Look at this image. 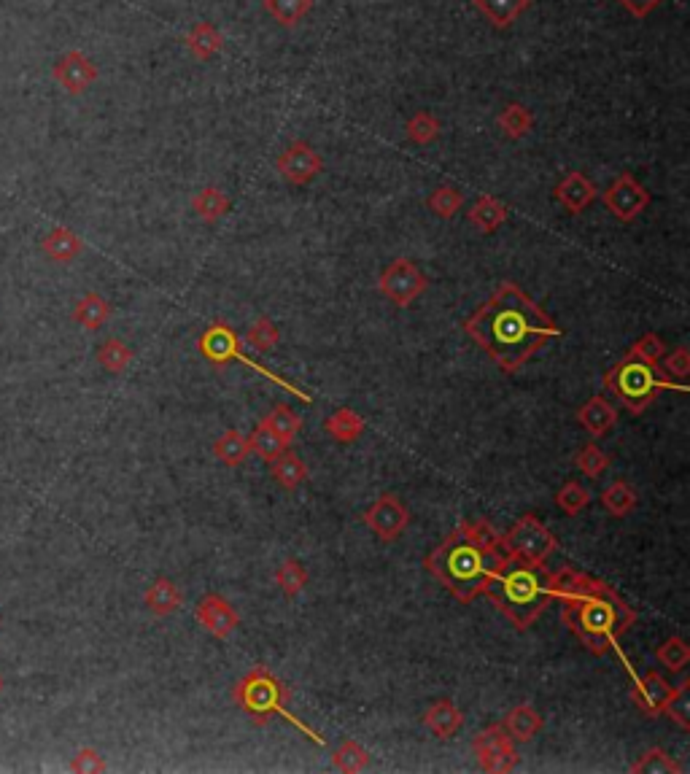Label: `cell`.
<instances>
[{
	"instance_id": "cell-25",
	"label": "cell",
	"mask_w": 690,
	"mask_h": 774,
	"mask_svg": "<svg viewBox=\"0 0 690 774\" xmlns=\"http://www.w3.org/2000/svg\"><path fill=\"white\" fill-rule=\"evenodd\" d=\"M222 46L224 36L211 22H197V25L189 30V36H186V49H189V54L197 57V60H203V63H208V60H213L216 54L222 52Z\"/></svg>"
},
{
	"instance_id": "cell-23",
	"label": "cell",
	"mask_w": 690,
	"mask_h": 774,
	"mask_svg": "<svg viewBox=\"0 0 690 774\" xmlns=\"http://www.w3.org/2000/svg\"><path fill=\"white\" fill-rule=\"evenodd\" d=\"M108 319H111V305L98 292H87L73 308V321L87 332H98Z\"/></svg>"
},
{
	"instance_id": "cell-1",
	"label": "cell",
	"mask_w": 690,
	"mask_h": 774,
	"mask_svg": "<svg viewBox=\"0 0 690 774\" xmlns=\"http://www.w3.org/2000/svg\"><path fill=\"white\" fill-rule=\"evenodd\" d=\"M464 332L486 351L505 373L521 370L561 327L513 281H505L475 316L464 321Z\"/></svg>"
},
{
	"instance_id": "cell-46",
	"label": "cell",
	"mask_w": 690,
	"mask_h": 774,
	"mask_svg": "<svg viewBox=\"0 0 690 774\" xmlns=\"http://www.w3.org/2000/svg\"><path fill=\"white\" fill-rule=\"evenodd\" d=\"M426 205H429V208H432L434 214L440 216V219H451L453 214H459L461 211V205H464V195H461L456 187H448V184H443V187H437L432 195H429Z\"/></svg>"
},
{
	"instance_id": "cell-21",
	"label": "cell",
	"mask_w": 690,
	"mask_h": 774,
	"mask_svg": "<svg viewBox=\"0 0 690 774\" xmlns=\"http://www.w3.org/2000/svg\"><path fill=\"white\" fill-rule=\"evenodd\" d=\"M143 605L149 607L151 615H173L178 607L184 605V594H181V588L173 583L170 578H157L146 588V594H143Z\"/></svg>"
},
{
	"instance_id": "cell-42",
	"label": "cell",
	"mask_w": 690,
	"mask_h": 774,
	"mask_svg": "<svg viewBox=\"0 0 690 774\" xmlns=\"http://www.w3.org/2000/svg\"><path fill=\"white\" fill-rule=\"evenodd\" d=\"M556 505L567 516H580L588 505H591V491L585 489L583 483H577V481H569L561 486V491L556 494Z\"/></svg>"
},
{
	"instance_id": "cell-22",
	"label": "cell",
	"mask_w": 690,
	"mask_h": 774,
	"mask_svg": "<svg viewBox=\"0 0 690 774\" xmlns=\"http://www.w3.org/2000/svg\"><path fill=\"white\" fill-rule=\"evenodd\" d=\"M41 251L46 254V259L60 262V265H68V262H73V259L84 251V241H81L71 227H54L44 241H41Z\"/></svg>"
},
{
	"instance_id": "cell-16",
	"label": "cell",
	"mask_w": 690,
	"mask_h": 774,
	"mask_svg": "<svg viewBox=\"0 0 690 774\" xmlns=\"http://www.w3.org/2000/svg\"><path fill=\"white\" fill-rule=\"evenodd\" d=\"M674 686H669V680L658 675V672H647V675L634 677V686H631V699L637 704L639 710L655 718L661 715L666 707V702L672 699Z\"/></svg>"
},
{
	"instance_id": "cell-44",
	"label": "cell",
	"mask_w": 690,
	"mask_h": 774,
	"mask_svg": "<svg viewBox=\"0 0 690 774\" xmlns=\"http://www.w3.org/2000/svg\"><path fill=\"white\" fill-rule=\"evenodd\" d=\"M278 330H275V324L267 316L257 319L251 327L246 330V343L248 348H254L259 354H270L275 346H278Z\"/></svg>"
},
{
	"instance_id": "cell-8",
	"label": "cell",
	"mask_w": 690,
	"mask_h": 774,
	"mask_svg": "<svg viewBox=\"0 0 690 774\" xmlns=\"http://www.w3.org/2000/svg\"><path fill=\"white\" fill-rule=\"evenodd\" d=\"M502 545L513 556H523L529 561H545L558 548V540L537 516H521L502 534Z\"/></svg>"
},
{
	"instance_id": "cell-15",
	"label": "cell",
	"mask_w": 690,
	"mask_h": 774,
	"mask_svg": "<svg viewBox=\"0 0 690 774\" xmlns=\"http://www.w3.org/2000/svg\"><path fill=\"white\" fill-rule=\"evenodd\" d=\"M195 618L200 621L205 632L219 637V640H227L235 629H238L240 615L238 610L227 602L219 594H208L195 605Z\"/></svg>"
},
{
	"instance_id": "cell-35",
	"label": "cell",
	"mask_w": 690,
	"mask_h": 774,
	"mask_svg": "<svg viewBox=\"0 0 690 774\" xmlns=\"http://www.w3.org/2000/svg\"><path fill=\"white\" fill-rule=\"evenodd\" d=\"M133 356V348L119 338H108L98 346V362L106 373H124L133 362Z\"/></svg>"
},
{
	"instance_id": "cell-51",
	"label": "cell",
	"mask_w": 690,
	"mask_h": 774,
	"mask_svg": "<svg viewBox=\"0 0 690 774\" xmlns=\"http://www.w3.org/2000/svg\"><path fill=\"white\" fill-rule=\"evenodd\" d=\"M620 3H623L634 17H647V14L658 9L664 0H620Z\"/></svg>"
},
{
	"instance_id": "cell-28",
	"label": "cell",
	"mask_w": 690,
	"mask_h": 774,
	"mask_svg": "<svg viewBox=\"0 0 690 774\" xmlns=\"http://www.w3.org/2000/svg\"><path fill=\"white\" fill-rule=\"evenodd\" d=\"M324 429H327L332 440L348 445V443H356V440L362 437L364 419L359 416V413H354L351 408H340V410H335L332 416H329L327 424H324Z\"/></svg>"
},
{
	"instance_id": "cell-36",
	"label": "cell",
	"mask_w": 690,
	"mask_h": 774,
	"mask_svg": "<svg viewBox=\"0 0 690 774\" xmlns=\"http://www.w3.org/2000/svg\"><path fill=\"white\" fill-rule=\"evenodd\" d=\"M248 440V451L254 456H259L262 462H273L275 456L278 454H284L286 451V443L281 440V437L275 435L273 429L267 427L265 421H259V427L251 432V437H246Z\"/></svg>"
},
{
	"instance_id": "cell-50",
	"label": "cell",
	"mask_w": 690,
	"mask_h": 774,
	"mask_svg": "<svg viewBox=\"0 0 690 774\" xmlns=\"http://www.w3.org/2000/svg\"><path fill=\"white\" fill-rule=\"evenodd\" d=\"M68 769L76 774H98V772H106V761H103V756H100L95 748H81L79 753L73 756Z\"/></svg>"
},
{
	"instance_id": "cell-2",
	"label": "cell",
	"mask_w": 690,
	"mask_h": 774,
	"mask_svg": "<svg viewBox=\"0 0 690 774\" xmlns=\"http://www.w3.org/2000/svg\"><path fill=\"white\" fill-rule=\"evenodd\" d=\"M553 599L561 602V615L569 632L583 642L593 656H604L615 648L620 634L637 623V610L618 591L580 570L556 572Z\"/></svg>"
},
{
	"instance_id": "cell-32",
	"label": "cell",
	"mask_w": 690,
	"mask_h": 774,
	"mask_svg": "<svg viewBox=\"0 0 690 774\" xmlns=\"http://www.w3.org/2000/svg\"><path fill=\"white\" fill-rule=\"evenodd\" d=\"M213 454L222 464L227 467H240V464L246 462L251 451H248V440L235 429H227L216 443H213Z\"/></svg>"
},
{
	"instance_id": "cell-39",
	"label": "cell",
	"mask_w": 690,
	"mask_h": 774,
	"mask_svg": "<svg viewBox=\"0 0 690 774\" xmlns=\"http://www.w3.org/2000/svg\"><path fill=\"white\" fill-rule=\"evenodd\" d=\"M267 424V427L273 429L275 435L281 437L286 445L292 443L294 437L300 435V429H302V419L294 413L289 405H275L270 413H267L265 419H262Z\"/></svg>"
},
{
	"instance_id": "cell-31",
	"label": "cell",
	"mask_w": 690,
	"mask_h": 774,
	"mask_svg": "<svg viewBox=\"0 0 690 774\" xmlns=\"http://www.w3.org/2000/svg\"><path fill=\"white\" fill-rule=\"evenodd\" d=\"M459 532L467 537L469 543L478 545L480 551L486 553H496L502 548V534L496 532V526L486 518H467V521H461Z\"/></svg>"
},
{
	"instance_id": "cell-47",
	"label": "cell",
	"mask_w": 690,
	"mask_h": 774,
	"mask_svg": "<svg viewBox=\"0 0 690 774\" xmlns=\"http://www.w3.org/2000/svg\"><path fill=\"white\" fill-rule=\"evenodd\" d=\"M688 691H690V680H682L680 686L674 688L672 699L666 702L664 712H661V715H669V718H672V721L685 731L690 729V696H688Z\"/></svg>"
},
{
	"instance_id": "cell-30",
	"label": "cell",
	"mask_w": 690,
	"mask_h": 774,
	"mask_svg": "<svg viewBox=\"0 0 690 774\" xmlns=\"http://www.w3.org/2000/svg\"><path fill=\"white\" fill-rule=\"evenodd\" d=\"M192 208H195V214L203 219V222H219L222 216L230 214V197L224 195L222 189L216 187H205L200 189L195 197H192Z\"/></svg>"
},
{
	"instance_id": "cell-10",
	"label": "cell",
	"mask_w": 690,
	"mask_h": 774,
	"mask_svg": "<svg viewBox=\"0 0 690 774\" xmlns=\"http://www.w3.org/2000/svg\"><path fill=\"white\" fill-rule=\"evenodd\" d=\"M472 750H475L483 772L505 774L513 772L515 764H518L515 742L499 723H496V726H486V729L480 731L478 737L472 739Z\"/></svg>"
},
{
	"instance_id": "cell-18",
	"label": "cell",
	"mask_w": 690,
	"mask_h": 774,
	"mask_svg": "<svg viewBox=\"0 0 690 774\" xmlns=\"http://www.w3.org/2000/svg\"><path fill=\"white\" fill-rule=\"evenodd\" d=\"M577 424L591 437H602L618 424V410L612 408V402L607 397L596 394V397L585 402L583 408L577 410Z\"/></svg>"
},
{
	"instance_id": "cell-12",
	"label": "cell",
	"mask_w": 690,
	"mask_h": 774,
	"mask_svg": "<svg viewBox=\"0 0 690 774\" xmlns=\"http://www.w3.org/2000/svg\"><path fill=\"white\" fill-rule=\"evenodd\" d=\"M364 524L386 543H394L410 524V513L397 494H381L364 513Z\"/></svg>"
},
{
	"instance_id": "cell-13",
	"label": "cell",
	"mask_w": 690,
	"mask_h": 774,
	"mask_svg": "<svg viewBox=\"0 0 690 774\" xmlns=\"http://www.w3.org/2000/svg\"><path fill=\"white\" fill-rule=\"evenodd\" d=\"M275 168L281 173V178H286L294 187H302V184H310L313 178L319 176L324 170V160L319 157V152L310 146L308 141H292L286 146Z\"/></svg>"
},
{
	"instance_id": "cell-37",
	"label": "cell",
	"mask_w": 690,
	"mask_h": 774,
	"mask_svg": "<svg viewBox=\"0 0 690 774\" xmlns=\"http://www.w3.org/2000/svg\"><path fill=\"white\" fill-rule=\"evenodd\" d=\"M332 766L337 772L356 774L370 766V753L356 742V739H345L343 745L332 753Z\"/></svg>"
},
{
	"instance_id": "cell-49",
	"label": "cell",
	"mask_w": 690,
	"mask_h": 774,
	"mask_svg": "<svg viewBox=\"0 0 690 774\" xmlns=\"http://www.w3.org/2000/svg\"><path fill=\"white\" fill-rule=\"evenodd\" d=\"M664 354H666L664 340L658 338L655 332H647V335H642V338L634 340V346L629 348V356H634V359H642V362H650V365H658Z\"/></svg>"
},
{
	"instance_id": "cell-5",
	"label": "cell",
	"mask_w": 690,
	"mask_h": 774,
	"mask_svg": "<svg viewBox=\"0 0 690 774\" xmlns=\"http://www.w3.org/2000/svg\"><path fill=\"white\" fill-rule=\"evenodd\" d=\"M232 702L238 704L240 710L246 712L248 718L257 723V726H267L273 718L281 715V718L292 723L294 729L302 731L313 745H321V748L327 745L324 737H319L316 731L310 729L308 723L300 721L294 712H289V691H286L284 683H281L270 669H248L246 675L238 680V686L232 688Z\"/></svg>"
},
{
	"instance_id": "cell-45",
	"label": "cell",
	"mask_w": 690,
	"mask_h": 774,
	"mask_svg": "<svg viewBox=\"0 0 690 774\" xmlns=\"http://www.w3.org/2000/svg\"><path fill=\"white\" fill-rule=\"evenodd\" d=\"M275 583H278V588L284 591L286 597H297L302 588L308 586V572H305L300 561L289 559L275 572Z\"/></svg>"
},
{
	"instance_id": "cell-27",
	"label": "cell",
	"mask_w": 690,
	"mask_h": 774,
	"mask_svg": "<svg viewBox=\"0 0 690 774\" xmlns=\"http://www.w3.org/2000/svg\"><path fill=\"white\" fill-rule=\"evenodd\" d=\"M472 3L494 27H510L531 6V0H472Z\"/></svg>"
},
{
	"instance_id": "cell-41",
	"label": "cell",
	"mask_w": 690,
	"mask_h": 774,
	"mask_svg": "<svg viewBox=\"0 0 690 774\" xmlns=\"http://www.w3.org/2000/svg\"><path fill=\"white\" fill-rule=\"evenodd\" d=\"M405 130H407V138H410V141L426 146V143H432L440 138V130H443V125H440V119L429 114V111H418V114L410 116V122H407Z\"/></svg>"
},
{
	"instance_id": "cell-26",
	"label": "cell",
	"mask_w": 690,
	"mask_h": 774,
	"mask_svg": "<svg viewBox=\"0 0 690 774\" xmlns=\"http://www.w3.org/2000/svg\"><path fill=\"white\" fill-rule=\"evenodd\" d=\"M270 475H273V481L281 489L294 491L297 486L308 481V464L302 462L297 454H292V451H284V454H278L270 462Z\"/></svg>"
},
{
	"instance_id": "cell-7",
	"label": "cell",
	"mask_w": 690,
	"mask_h": 774,
	"mask_svg": "<svg viewBox=\"0 0 690 774\" xmlns=\"http://www.w3.org/2000/svg\"><path fill=\"white\" fill-rule=\"evenodd\" d=\"M197 351L208 359V362H213V365H227V362H243L246 367H251L254 373H262L265 378H270L273 383H281L284 386L286 392H292L297 394V397H302L305 402H310V397L305 392H300V389H294L292 383L284 381L281 375H275L273 370H267L265 365H259V362H254V359H248L246 354H243V348H240V338L235 335V330H232L230 324L227 321H213L211 327L200 335V340H197Z\"/></svg>"
},
{
	"instance_id": "cell-24",
	"label": "cell",
	"mask_w": 690,
	"mask_h": 774,
	"mask_svg": "<svg viewBox=\"0 0 690 774\" xmlns=\"http://www.w3.org/2000/svg\"><path fill=\"white\" fill-rule=\"evenodd\" d=\"M507 216H510V211H507V205L502 203V200H496V197L491 195H483L475 200V205L469 208V224L472 227H478L480 232H496L502 224L507 222Z\"/></svg>"
},
{
	"instance_id": "cell-33",
	"label": "cell",
	"mask_w": 690,
	"mask_h": 774,
	"mask_svg": "<svg viewBox=\"0 0 690 774\" xmlns=\"http://www.w3.org/2000/svg\"><path fill=\"white\" fill-rule=\"evenodd\" d=\"M631 774H682V764L664 748H650L629 766Z\"/></svg>"
},
{
	"instance_id": "cell-43",
	"label": "cell",
	"mask_w": 690,
	"mask_h": 774,
	"mask_svg": "<svg viewBox=\"0 0 690 774\" xmlns=\"http://www.w3.org/2000/svg\"><path fill=\"white\" fill-rule=\"evenodd\" d=\"M575 467L583 472V475H588L591 481H596V478H602L604 470L610 467V456L604 454L602 448H599L596 443H588L577 451Z\"/></svg>"
},
{
	"instance_id": "cell-6",
	"label": "cell",
	"mask_w": 690,
	"mask_h": 774,
	"mask_svg": "<svg viewBox=\"0 0 690 774\" xmlns=\"http://www.w3.org/2000/svg\"><path fill=\"white\" fill-rule=\"evenodd\" d=\"M604 386L610 389L612 397L629 410L631 416L645 413L655 402V397L664 389H677V392H688L685 383L666 381L664 375L658 373V365L634 359V356H623L618 365L610 367V373L604 375Z\"/></svg>"
},
{
	"instance_id": "cell-52",
	"label": "cell",
	"mask_w": 690,
	"mask_h": 774,
	"mask_svg": "<svg viewBox=\"0 0 690 774\" xmlns=\"http://www.w3.org/2000/svg\"><path fill=\"white\" fill-rule=\"evenodd\" d=\"M3 688H6V680H3V675H0V694H3Z\"/></svg>"
},
{
	"instance_id": "cell-20",
	"label": "cell",
	"mask_w": 690,
	"mask_h": 774,
	"mask_svg": "<svg viewBox=\"0 0 690 774\" xmlns=\"http://www.w3.org/2000/svg\"><path fill=\"white\" fill-rule=\"evenodd\" d=\"M542 726H545V721H542V715L534 710L531 704H518V707H513V710L507 712L505 723H502V729L510 734L515 745L531 742V739L540 734Z\"/></svg>"
},
{
	"instance_id": "cell-19",
	"label": "cell",
	"mask_w": 690,
	"mask_h": 774,
	"mask_svg": "<svg viewBox=\"0 0 690 774\" xmlns=\"http://www.w3.org/2000/svg\"><path fill=\"white\" fill-rule=\"evenodd\" d=\"M424 726L432 731L437 739H451L456 737L464 726V712L456 707L448 699H440V702H434L429 710L424 712Z\"/></svg>"
},
{
	"instance_id": "cell-34",
	"label": "cell",
	"mask_w": 690,
	"mask_h": 774,
	"mask_svg": "<svg viewBox=\"0 0 690 774\" xmlns=\"http://www.w3.org/2000/svg\"><path fill=\"white\" fill-rule=\"evenodd\" d=\"M496 122H499L502 133H505L510 141H521V138H526V135L531 133L534 116H531L529 108L521 106V103H510V106H505V111L499 114Z\"/></svg>"
},
{
	"instance_id": "cell-9",
	"label": "cell",
	"mask_w": 690,
	"mask_h": 774,
	"mask_svg": "<svg viewBox=\"0 0 690 774\" xmlns=\"http://www.w3.org/2000/svg\"><path fill=\"white\" fill-rule=\"evenodd\" d=\"M426 286H429V281L410 259H394L378 281L383 297L397 308H407L410 303H416L418 297L426 292Z\"/></svg>"
},
{
	"instance_id": "cell-4",
	"label": "cell",
	"mask_w": 690,
	"mask_h": 774,
	"mask_svg": "<svg viewBox=\"0 0 690 774\" xmlns=\"http://www.w3.org/2000/svg\"><path fill=\"white\" fill-rule=\"evenodd\" d=\"M499 556H502L499 551H480L478 545L469 543L459 529H453L443 540V545L426 556L424 567L429 575H434L451 591L453 599H459L461 605H469V602H475L478 594H483V586H486Z\"/></svg>"
},
{
	"instance_id": "cell-48",
	"label": "cell",
	"mask_w": 690,
	"mask_h": 774,
	"mask_svg": "<svg viewBox=\"0 0 690 774\" xmlns=\"http://www.w3.org/2000/svg\"><path fill=\"white\" fill-rule=\"evenodd\" d=\"M658 365H661V370H664L666 381L685 383V378H688L690 373L688 348H674L672 354L661 356V362H658Z\"/></svg>"
},
{
	"instance_id": "cell-11",
	"label": "cell",
	"mask_w": 690,
	"mask_h": 774,
	"mask_svg": "<svg viewBox=\"0 0 690 774\" xmlns=\"http://www.w3.org/2000/svg\"><path fill=\"white\" fill-rule=\"evenodd\" d=\"M604 205L618 222H634L650 205V192L631 173H620L604 192Z\"/></svg>"
},
{
	"instance_id": "cell-14",
	"label": "cell",
	"mask_w": 690,
	"mask_h": 774,
	"mask_svg": "<svg viewBox=\"0 0 690 774\" xmlns=\"http://www.w3.org/2000/svg\"><path fill=\"white\" fill-rule=\"evenodd\" d=\"M54 81L60 84L68 95H84L95 81H98V65L89 60L87 54L73 49L52 68Z\"/></svg>"
},
{
	"instance_id": "cell-29",
	"label": "cell",
	"mask_w": 690,
	"mask_h": 774,
	"mask_svg": "<svg viewBox=\"0 0 690 774\" xmlns=\"http://www.w3.org/2000/svg\"><path fill=\"white\" fill-rule=\"evenodd\" d=\"M599 502H602V508L607 510L612 518H626L631 510L637 508L639 497H637V491H634V486H631V483L615 481L602 491Z\"/></svg>"
},
{
	"instance_id": "cell-3",
	"label": "cell",
	"mask_w": 690,
	"mask_h": 774,
	"mask_svg": "<svg viewBox=\"0 0 690 774\" xmlns=\"http://www.w3.org/2000/svg\"><path fill=\"white\" fill-rule=\"evenodd\" d=\"M556 572L545 570L542 561H529L523 556L505 553L488 575L483 594L496 605V610L526 632L553 602Z\"/></svg>"
},
{
	"instance_id": "cell-38",
	"label": "cell",
	"mask_w": 690,
	"mask_h": 774,
	"mask_svg": "<svg viewBox=\"0 0 690 774\" xmlns=\"http://www.w3.org/2000/svg\"><path fill=\"white\" fill-rule=\"evenodd\" d=\"M267 14L284 27L300 25L313 9V0H265Z\"/></svg>"
},
{
	"instance_id": "cell-40",
	"label": "cell",
	"mask_w": 690,
	"mask_h": 774,
	"mask_svg": "<svg viewBox=\"0 0 690 774\" xmlns=\"http://www.w3.org/2000/svg\"><path fill=\"white\" fill-rule=\"evenodd\" d=\"M655 661L666 667L669 672H682L690 664V648L682 637H669V640L655 650Z\"/></svg>"
},
{
	"instance_id": "cell-17",
	"label": "cell",
	"mask_w": 690,
	"mask_h": 774,
	"mask_svg": "<svg viewBox=\"0 0 690 774\" xmlns=\"http://www.w3.org/2000/svg\"><path fill=\"white\" fill-rule=\"evenodd\" d=\"M553 195H556L558 203L567 208L569 214H583L585 208L599 197V192H596V187H593L591 178L583 176V173H577V170H572V173H567V176L558 181L556 189H553Z\"/></svg>"
}]
</instances>
